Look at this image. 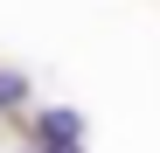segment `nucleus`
<instances>
[{
    "mask_svg": "<svg viewBox=\"0 0 160 153\" xmlns=\"http://www.w3.org/2000/svg\"><path fill=\"white\" fill-rule=\"evenodd\" d=\"M42 139H49V146H56V139H77V118H70V111H49V118H42Z\"/></svg>",
    "mask_w": 160,
    "mask_h": 153,
    "instance_id": "obj_1",
    "label": "nucleus"
},
{
    "mask_svg": "<svg viewBox=\"0 0 160 153\" xmlns=\"http://www.w3.org/2000/svg\"><path fill=\"white\" fill-rule=\"evenodd\" d=\"M21 97H28V84L21 76H0V105H21Z\"/></svg>",
    "mask_w": 160,
    "mask_h": 153,
    "instance_id": "obj_2",
    "label": "nucleus"
}]
</instances>
